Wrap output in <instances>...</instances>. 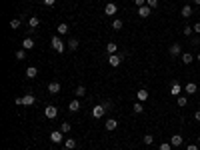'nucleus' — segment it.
<instances>
[{"instance_id": "c756f323", "label": "nucleus", "mask_w": 200, "mask_h": 150, "mask_svg": "<svg viewBox=\"0 0 200 150\" xmlns=\"http://www.w3.org/2000/svg\"><path fill=\"white\" fill-rule=\"evenodd\" d=\"M84 94H86V88H84V86H78V88H76V96H78V98H82Z\"/></svg>"}, {"instance_id": "c03bdc74", "label": "nucleus", "mask_w": 200, "mask_h": 150, "mask_svg": "<svg viewBox=\"0 0 200 150\" xmlns=\"http://www.w3.org/2000/svg\"><path fill=\"white\" fill-rule=\"evenodd\" d=\"M198 62H200V52H198Z\"/></svg>"}, {"instance_id": "9d476101", "label": "nucleus", "mask_w": 200, "mask_h": 150, "mask_svg": "<svg viewBox=\"0 0 200 150\" xmlns=\"http://www.w3.org/2000/svg\"><path fill=\"white\" fill-rule=\"evenodd\" d=\"M22 48H24V50H32V48H34V40H32L30 36H26V38L22 40Z\"/></svg>"}, {"instance_id": "39448f33", "label": "nucleus", "mask_w": 200, "mask_h": 150, "mask_svg": "<svg viewBox=\"0 0 200 150\" xmlns=\"http://www.w3.org/2000/svg\"><path fill=\"white\" fill-rule=\"evenodd\" d=\"M180 92H182V86L178 84V80H174V82H172V86H170V94L178 98V96H180Z\"/></svg>"}, {"instance_id": "393cba45", "label": "nucleus", "mask_w": 200, "mask_h": 150, "mask_svg": "<svg viewBox=\"0 0 200 150\" xmlns=\"http://www.w3.org/2000/svg\"><path fill=\"white\" fill-rule=\"evenodd\" d=\"M132 110L136 114H142V110H144V106H142V102H136V104L132 106Z\"/></svg>"}, {"instance_id": "1a4fd4ad", "label": "nucleus", "mask_w": 200, "mask_h": 150, "mask_svg": "<svg viewBox=\"0 0 200 150\" xmlns=\"http://www.w3.org/2000/svg\"><path fill=\"white\" fill-rule=\"evenodd\" d=\"M48 92L50 94H58V92H60V82H56V80H54V82H50L48 84Z\"/></svg>"}, {"instance_id": "5701e85b", "label": "nucleus", "mask_w": 200, "mask_h": 150, "mask_svg": "<svg viewBox=\"0 0 200 150\" xmlns=\"http://www.w3.org/2000/svg\"><path fill=\"white\" fill-rule=\"evenodd\" d=\"M136 96H138V102H144L148 98V92H146V90H138V92H136Z\"/></svg>"}, {"instance_id": "b1692460", "label": "nucleus", "mask_w": 200, "mask_h": 150, "mask_svg": "<svg viewBox=\"0 0 200 150\" xmlns=\"http://www.w3.org/2000/svg\"><path fill=\"white\" fill-rule=\"evenodd\" d=\"M38 24H40V20H38L36 16H30V18H28V26H30V28H36Z\"/></svg>"}, {"instance_id": "e433bc0d", "label": "nucleus", "mask_w": 200, "mask_h": 150, "mask_svg": "<svg viewBox=\"0 0 200 150\" xmlns=\"http://www.w3.org/2000/svg\"><path fill=\"white\" fill-rule=\"evenodd\" d=\"M102 106H104L106 110H110V108H112V102H110V100H106V102H102Z\"/></svg>"}, {"instance_id": "4468645a", "label": "nucleus", "mask_w": 200, "mask_h": 150, "mask_svg": "<svg viewBox=\"0 0 200 150\" xmlns=\"http://www.w3.org/2000/svg\"><path fill=\"white\" fill-rule=\"evenodd\" d=\"M34 102H36V98H34L32 94H26V96L22 98V104H24V106H32Z\"/></svg>"}, {"instance_id": "7c9ffc66", "label": "nucleus", "mask_w": 200, "mask_h": 150, "mask_svg": "<svg viewBox=\"0 0 200 150\" xmlns=\"http://www.w3.org/2000/svg\"><path fill=\"white\" fill-rule=\"evenodd\" d=\"M18 26H20V18H12V20H10V28L16 30Z\"/></svg>"}, {"instance_id": "c9c22d12", "label": "nucleus", "mask_w": 200, "mask_h": 150, "mask_svg": "<svg viewBox=\"0 0 200 150\" xmlns=\"http://www.w3.org/2000/svg\"><path fill=\"white\" fill-rule=\"evenodd\" d=\"M146 4L150 8H156V6H158V0H146Z\"/></svg>"}, {"instance_id": "37998d69", "label": "nucleus", "mask_w": 200, "mask_h": 150, "mask_svg": "<svg viewBox=\"0 0 200 150\" xmlns=\"http://www.w3.org/2000/svg\"><path fill=\"white\" fill-rule=\"evenodd\" d=\"M194 2H196V6H200V0H194Z\"/></svg>"}, {"instance_id": "6ab92c4d", "label": "nucleus", "mask_w": 200, "mask_h": 150, "mask_svg": "<svg viewBox=\"0 0 200 150\" xmlns=\"http://www.w3.org/2000/svg\"><path fill=\"white\" fill-rule=\"evenodd\" d=\"M58 34H60V36H64V34H68V30H70V28H68V24H64V22H60V24H58Z\"/></svg>"}, {"instance_id": "f3484780", "label": "nucleus", "mask_w": 200, "mask_h": 150, "mask_svg": "<svg viewBox=\"0 0 200 150\" xmlns=\"http://www.w3.org/2000/svg\"><path fill=\"white\" fill-rule=\"evenodd\" d=\"M36 74H38V68L36 66H28L26 68V76H28V78H36Z\"/></svg>"}, {"instance_id": "a18cd8bd", "label": "nucleus", "mask_w": 200, "mask_h": 150, "mask_svg": "<svg viewBox=\"0 0 200 150\" xmlns=\"http://www.w3.org/2000/svg\"><path fill=\"white\" fill-rule=\"evenodd\" d=\"M198 144H200V136H198Z\"/></svg>"}, {"instance_id": "bb28decb", "label": "nucleus", "mask_w": 200, "mask_h": 150, "mask_svg": "<svg viewBox=\"0 0 200 150\" xmlns=\"http://www.w3.org/2000/svg\"><path fill=\"white\" fill-rule=\"evenodd\" d=\"M64 146H66L68 150H74V148H76V140H64Z\"/></svg>"}, {"instance_id": "f257e3e1", "label": "nucleus", "mask_w": 200, "mask_h": 150, "mask_svg": "<svg viewBox=\"0 0 200 150\" xmlns=\"http://www.w3.org/2000/svg\"><path fill=\"white\" fill-rule=\"evenodd\" d=\"M50 44H52V48L56 50V52H60V54H62V52H64V50L68 48V46L64 44V42L60 40V36H54L52 40H50Z\"/></svg>"}, {"instance_id": "2eb2a0df", "label": "nucleus", "mask_w": 200, "mask_h": 150, "mask_svg": "<svg viewBox=\"0 0 200 150\" xmlns=\"http://www.w3.org/2000/svg\"><path fill=\"white\" fill-rule=\"evenodd\" d=\"M104 126H106V130H116L118 122H116L114 118H108V120H106V124H104Z\"/></svg>"}, {"instance_id": "dca6fc26", "label": "nucleus", "mask_w": 200, "mask_h": 150, "mask_svg": "<svg viewBox=\"0 0 200 150\" xmlns=\"http://www.w3.org/2000/svg\"><path fill=\"white\" fill-rule=\"evenodd\" d=\"M68 110H70V112H78V110H80V102L74 98V100H72L70 104H68Z\"/></svg>"}, {"instance_id": "79ce46f5", "label": "nucleus", "mask_w": 200, "mask_h": 150, "mask_svg": "<svg viewBox=\"0 0 200 150\" xmlns=\"http://www.w3.org/2000/svg\"><path fill=\"white\" fill-rule=\"evenodd\" d=\"M194 118H196V120H198V122H200V110H198V112H196V114H194Z\"/></svg>"}, {"instance_id": "473e14b6", "label": "nucleus", "mask_w": 200, "mask_h": 150, "mask_svg": "<svg viewBox=\"0 0 200 150\" xmlns=\"http://www.w3.org/2000/svg\"><path fill=\"white\" fill-rule=\"evenodd\" d=\"M182 32H184V36H192L194 28H192V26H184V30H182Z\"/></svg>"}, {"instance_id": "4be33fe9", "label": "nucleus", "mask_w": 200, "mask_h": 150, "mask_svg": "<svg viewBox=\"0 0 200 150\" xmlns=\"http://www.w3.org/2000/svg\"><path fill=\"white\" fill-rule=\"evenodd\" d=\"M182 62H184V64H190V62H192V60H194V56H192V54H190V52H184V54H182Z\"/></svg>"}, {"instance_id": "423d86ee", "label": "nucleus", "mask_w": 200, "mask_h": 150, "mask_svg": "<svg viewBox=\"0 0 200 150\" xmlns=\"http://www.w3.org/2000/svg\"><path fill=\"white\" fill-rule=\"evenodd\" d=\"M150 12H152V8L148 6V4H144V6H140V8H138L140 18H148V16H150Z\"/></svg>"}, {"instance_id": "6e6552de", "label": "nucleus", "mask_w": 200, "mask_h": 150, "mask_svg": "<svg viewBox=\"0 0 200 150\" xmlns=\"http://www.w3.org/2000/svg\"><path fill=\"white\" fill-rule=\"evenodd\" d=\"M116 10H118V6L114 2H108V4H106V8H104V12L108 16H114V14H116Z\"/></svg>"}, {"instance_id": "a211bd4d", "label": "nucleus", "mask_w": 200, "mask_h": 150, "mask_svg": "<svg viewBox=\"0 0 200 150\" xmlns=\"http://www.w3.org/2000/svg\"><path fill=\"white\" fill-rule=\"evenodd\" d=\"M196 84H194V82H188V84H186V86H184V92L186 94H194V92H196Z\"/></svg>"}, {"instance_id": "58836bf2", "label": "nucleus", "mask_w": 200, "mask_h": 150, "mask_svg": "<svg viewBox=\"0 0 200 150\" xmlns=\"http://www.w3.org/2000/svg\"><path fill=\"white\" fill-rule=\"evenodd\" d=\"M186 150H198V146H196V144H188V146H186Z\"/></svg>"}, {"instance_id": "ddd939ff", "label": "nucleus", "mask_w": 200, "mask_h": 150, "mask_svg": "<svg viewBox=\"0 0 200 150\" xmlns=\"http://www.w3.org/2000/svg\"><path fill=\"white\" fill-rule=\"evenodd\" d=\"M182 140H184V138H182L180 134H172V138H170V144H172V146H180Z\"/></svg>"}, {"instance_id": "f8f14e48", "label": "nucleus", "mask_w": 200, "mask_h": 150, "mask_svg": "<svg viewBox=\"0 0 200 150\" xmlns=\"http://www.w3.org/2000/svg\"><path fill=\"white\" fill-rule=\"evenodd\" d=\"M180 14L184 16V18H190V16H192V6H190V4H186V6H182Z\"/></svg>"}, {"instance_id": "72a5a7b5", "label": "nucleus", "mask_w": 200, "mask_h": 150, "mask_svg": "<svg viewBox=\"0 0 200 150\" xmlns=\"http://www.w3.org/2000/svg\"><path fill=\"white\" fill-rule=\"evenodd\" d=\"M178 106H186V104H188V100H186V96H178Z\"/></svg>"}, {"instance_id": "a878e982", "label": "nucleus", "mask_w": 200, "mask_h": 150, "mask_svg": "<svg viewBox=\"0 0 200 150\" xmlns=\"http://www.w3.org/2000/svg\"><path fill=\"white\" fill-rule=\"evenodd\" d=\"M60 130L64 132V134H68V132L72 130V126H70V122H62V126H60Z\"/></svg>"}, {"instance_id": "c85d7f7f", "label": "nucleus", "mask_w": 200, "mask_h": 150, "mask_svg": "<svg viewBox=\"0 0 200 150\" xmlns=\"http://www.w3.org/2000/svg\"><path fill=\"white\" fill-rule=\"evenodd\" d=\"M24 58H26V50H18V52H16V60H24Z\"/></svg>"}, {"instance_id": "49530a36", "label": "nucleus", "mask_w": 200, "mask_h": 150, "mask_svg": "<svg viewBox=\"0 0 200 150\" xmlns=\"http://www.w3.org/2000/svg\"><path fill=\"white\" fill-rule=\"evenodd\" d=\"M62 150H68V148H66V146H64V148H62Z\"/></svg>"}, {"instance_id": "412c9836", "label": "nucleus", "mask_w": 200, "mask_h": 150, "mask_svg": "<svg viewBox=\"0 0 200 150\" xmlns=\"http://www.w3.org/2000/svg\"><path fill=\"white\" fill-rule=\"evenodd\" d=\"M66 46H68V48H70V50H76V48H78V46H80V42L76 40V38H70V40L66 42Z\"/></svg>"}, {"instance_id": "f03ea898", "label": "nucleus", "mask_w": 200, "mask_h": 150, "mask_svg": "<svg viewBox=\"0 0 200 150\" xmlns=\"http://www.w3.org/2000/svg\"><path fill=\"white\" fill-rule=\"evenodd\" d=\"M50 142H54V144L64 142V132H62V130H54V132H50Z\"/></svg>"}, {"instance_id": "cd10ccee", "label": "nucleus", "mask_w": 200, "mask_h": 150, "mask_svg": "<svg viewBox=\"0 0 200 150\" xmlns=\"http://www.w3.org/2000/svg\"><path fill=\"white\" fill-rule=\"evenodd\" d=\"M122 24H124V22H122L120 18H116V20L112 22V28H114V30H120V28H122Z\"/></svg>"}, {"instance_id": "a19ab883", "label": "nucleus", "mask_w": 200, "mask_h": 150, "mask_svg": "<svg viewBox=\"0 0 200 150\" xmlns=\"http://www.w3.org/2000/svg\"><path fill=\"white\" fill-rule=\"evenodd\" d=\"M192 28H194V32H198V34H200V22H198V24H194Z\"/></svg>"}, {"instance_id": "7ed1b4c3", "label": "nucleus", "mask_w": 200, "mask_h": 150, "mask_svg": "<svg viewBox=\"0 0 200 150\" xmlns=\"http://www.w3.org/2000/svg\"><path fill=\"white\" fill-rule=\"evenodd\" d=\"M44 116L48 118V120L56 118L58 116V108H56V106H46V108H44Z\"/></svg>"}, {"instance_id": "de8ad7c7", "label": "nucleus", "mask_w": 200, "mask_h": 150, "mask_svg": "<svg viewBox=\"0 0 200 150\" xmlns=\"http://www.w3.org/2000/svg\"><path fill=\"white\" fill-rule=\"evenodd\" d=\"M186 2H190V0H186Z\"/></svg>"}, {"instance_id": "0eeeda50", "label": "nucleus", "mask_w": 200, "mask_h": 150, "mask_svg": "<svg viewBox=\"0 0 200 150\" xmlns=\"http://www.w3.org/2000/svg\"><path fill=\"white\" fill-rule=\"evenodd\" d=\"M120 60H122V56H120V54H110V56H108V64H110V66H114V68H116L118 64H120Z\"/></svg>"}, {"instance_id": "2f4dec72", "label": "nucleus", "mask_w": 200, "mask_h": 150, "mask_svg": "<svg viewBox=\"0 0 200 150\" xmlns=\"http://www.w3.org/2000/svg\"><path fill=\"white\" fill-rule=\"evenodd\" d=\"M152 142H154V136H152V134H146V136H144V144H148V146H150Z\"/></svg>"}, {"instance_id": "ea45409f", "label": "nucleus", "mask_w": 200, "mask_h": 150, "mask_svg": "<svg viewBox=\"0 0 200 150\" xmlns=\"http://www.w3.org/2000/svg\"><path fill=\"white\" fill-rule=\"evenodd\" d=\"M54 2H56V0H44L46 6H54Z\"/></svg>"}, {"instance_id": "20e7f679", "label": "nucleus", "mask_w": 200, "mask_h": 150, "mask_svg": "<svg viewBox=\"0 0 200 150\" xmlns=\"http://www.w3.org/2000/svg\"><path fill=\"white\" fill-rule=\"evenodd\" d=\"M104 112H106V108H104V106H102V104H96L94 108H92V118H96V120H98V118L104 116Z\"/></svg>"}, {"instance_id": "aec40b11", "label": "nucleus", "mask_w": 200, "mask_h": 150, "mask_svg": "<svg viewBox=\"0 0 200 150\" xmlns=\"http://www.w3.org/2000/svg\"><path fill=\"white\" fill-rule=\"evenodd\" d=\"M116 50H118V46L114 44V42H108V44H106V52H108V56L110 54H116Z\"/></svg>"}, {"instance_id": "f704fd0d", "label": "nucleus", "mask_w": 200, "mask_h": 150, "mask_svg": "<svg viewBox=\"0 0 200 150\" xmlns=\"http://www.w3.org/2000/svg\"><path fill=\"white\" fill-rule=\"evenodd\" d=\"M160 150H172V144H170V142H164V144H160Z\"/></svg>"}, {"instance_id": "4c0bfd02", "label": "nucleus", "mask_w": 200, "mask_h": 150, "mask_svg": "<svg viewBox=\"0 0 200 150\" xmlns=\"http://www.w3.org/2000/svg\"><path fill=\"white\" fill-rule=\"evenodd\" d=\"M134 2H136V6L140 8V6H144V4H146V0H134Z\"/></svg>"}, {"instance_id": "9b49d317", "label": "nucleus", "mask_w": 200, "mask_h": 150, "mask_svg": "<svg viewBox=\"0 0 200 150\" xmlns=\"http://www.w3.org/2000/svg\"><path fill=\"white\" fill-rule=\"evenodd\" d=\"M170 54H172V56H182V48H180V44H176V42H174V44L170 46Z\"/></svg>"}]
</instances>
